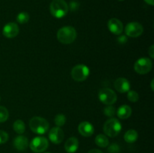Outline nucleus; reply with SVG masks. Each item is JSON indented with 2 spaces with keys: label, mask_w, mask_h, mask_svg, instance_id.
Segmentation results:
<instances>
[{
  "label": "nucleus",
  "mask_w": 154,
  "mask_h": 153,
  "mask_svg": "<svg viewBox=\"0 0 154 153\" xmlns=\"http://www.w3.org/2000/svg\"><path fill=\"white\" fill-rule=\"evenodd\" d=\"M144 2L150 5H154V0H144Z\"/></svg>",
  "instance_id": "2f4dec72"
},
{
  "label": "nucleus",
  "mask_w": 154,
  "mask_h": 153,
  "mask_svg": "<svg viewBox=\"0 0 154 153\" xmlns=\"http://www.w3.org/2000/svg\"><path fill=\"white\" fill-rule=\"evenodd\" d=\"M14 146L18 151H24L29 146V140L26 136L23 135H19L14 140Z\"/></svg>",
  "instance_id": "2eb2a0df"
},
{
  "label": "nucleus",
  "mask_w": 154,
  "mask_h": 153,
  "mask_svg": "<svg viewBox=\"0 0 154 153\" xmlns=\"http://www.w3.org/2000/svg\"><path fill=\"white\" fill-rule=\"evenodd\" d=\"M8 116L9 112L7 108L3 106H0V123L7 121Z\"/></svg>",
  "instance_id": "4be33fe9"
},
{
  "label": "nucleus",
  "mask_w": 154,
  "mask_h": 153,
  "mask_svg": "<svg viewBox=\"0 0 154 153\" xmlns=\"http://www.w3.org/2000/svg\"><path fill=\"white\" fill-rule=\"evenodd\" d=\"M88 153H103L101 150L99 149H96V148H93V149L90 150L88 152Z\"/></svg>",
  "instance_id": "7c9ffc66"
},
{
  "label": "nucleus",
  "mask_w": 154,
  "mask_h": 153,
  "mask_svg": "<svg viewBox=\"0 0 154 153\" xmlns=\"http://www.w3.org/2000/svg\"><path fill=\"white\" fill-rule=\"evenodd\" d=\"M117 115L120 119H126L132 115V108L129 105H122L117 110Z\"/></svg>",
  "instance_id": "f3484780"
},
{
  "label": "nucleus",
  "mask_w": 154,
  "mask_h": 153,
  "mask_svg": "<svg viewBox=\"0 0 154 153\" xmlns=\"http://www.w3.org/2000/svg\"><path fill=\"white\" fill-rule=\"evenodd\" d=\"M127 98L129 99V101L131 102H137L138 100H139V95H138V92H136L135 91H130L129 90L128 92V94H127Z\"/></svg>",
  "instance_id": "393cba45"
},
{
  "label": "nucleus",
  "mask_w": 154,
  "mask_h": 153,
  "mask_svg": "<svg viewBox=\"0 0 154 153\" xmlns=\"http://www.w3.org/2000/svg\"><path fill=\"white\" fill-rule=\"evenodd\" d=\"M99 99L105 105H112L116 103L117 95L114 90L108 88H103L99 92Z\"/></svg>",
  "instance_id": "6e6552de"
},
{
  "label": "nucleus",
  "mask_w": 154,
  "mask_h": 153,
  "mask_svg": "<svg viewBox=\"0 0 154 153\" xmlns=\"http://www.w3.org/2000/svg\"><path fill=\"white\" fill-rule=\"evenodd\" d=\"M71 74L74 80L82 82L87 80L90 75V68L84 64H77L72 68Z\"/></svg>",
  "instance_id": "39448f33"
},
{
  "label": "nucleus",
  "mask_w": 154,
  "mask_h": 153,
  "mask_svg": "<svg viewBox=\"0 0 154 153\" xmlns=\"http://www.w3.org/2000/svg\"><path fill=\"white\" fill-rule=\"evenodd\" d=\"M49 139L54 144H60L64 140V132L62 130L60 127H54L50 130Z\"/></svg>",
  "instance_id": "9d476101"
},
{
  "label": "nucleus",
  "mask_w": 154,
  "mask_h": 153,
  "mask_svg": "<svg viewBox=\"0 0 154 153\" xmlns=\"http://www.w3.org/2000/svg\"><path fill=\"white\" fill-rule=\"evenodd\" d=\"M122 130L121 123L115 118H111L107 120L103 126V130L107 136L110 137H115Z\"/></svg>",
  "instance_id": "20e7f679"
},
{
  "label": "nucleus",
  "mask_w": 154,
  "mask_h": 153,
  "mask_svg": "<svg viewBox=\"0 0 154 153\" xmlns=\"http://www.w3.org/2000/svg\"><path fill=\"white\" fill-rule=\"evenodd\" d=\"M109 31L116 35H120L123 32V25L120 20L117 18H111L108 22Z\"/></svg>",
  "instance_id": "9b49d317"
},
{
  "label": "nucleus",
  "mask_w": 154,
  "mask_h": 153,
  "mask_svg": "<svg viewBox=\"0 0 154 153\" xmlns=\"http://www.w3.org/2000/svg\"><path fill=\"white\" fill-rule=\"evenodd\" d=\"M0 100H1V98H0Z\"/></svg>",
  "instance_id": "c9c22d12"
},
{
  "label": "nucleus",
  "mask_w": 154,
  "mask_h": 153,
  "mask_svg": "<svg viewBox=\"0 0 154 153\" xmlns=\"http://www.w3.org/2000/svg\"><path fill=\"white\" fill-rule=\"evenodd\" d=\"M49 146V142L45 136H35L32 140L29 147L32 152L35 153H42L46 151Z\"/></svg>",
  "instance_id": "0eeeda50"
},
{
  "label": "nucleus",
  "mask_w": 154,
  "mask_h": 153,
  "mask_svg": "<svg viewBox=\"0 0 154 153\" xmlns=\"http://www.w3.org/2000/svg\"><path fill=\"white\" fill-rule=\"evenodd\" d=\"M144 32V27L138 22H131L126 25L125 28V33L127 36L132 38L139 37Z\"/></svg>",
  "instance_id": "1a4fd4ad"
},
{
  "label": "nucleus",
  "mask_w": 154,
  "mask_h": 153,
  "mask_svg": "<svg viewBox=\"0 0 154 153\" xmlns=\"http://www.w3.org/2000/svg\"><path fill=\"white\" fill-rule=\"evenodd\" d=\"M108 151L109 153H120V147L118 144L112 143L109 146Z\"/></svg>",
  "instance_id": "a878e982"
},
{
  "label": "nucleus",
  "mask_w": 154,
  "mask_h": 153,
  "mask_svg": "<svg viewBox=\"0 0 154 153\" xmlns=\"http://www.w3.org/2000/svg\"><path fill=\"white\" fill-rule=\"evenodd\" d=\"M119 43L120 44H125L127 41V38L126 35H119L118 38H117Z\"/></svg>",
  "instance_id": "c85d7f7f"
},
{
  "label": "nucleus",
  "mask_w": 154,
  "mask_h": 153,
  "mask_svg": "<svg viewBox=\"0 0 154 153\" xmlns=\"http://www.w3.org/2000/svg\"><path fill=\"white\" fill-rule=\"evenodd\" d=\"M79 7V4L76 1H72V2L70 3V8L72 9V10H75L78 8Z\"/></svg>",
  "instance_id": "cd10ccee"
},
{
  "label": "nucleus",
  "mask_w": 154,
  "mask_h": 153,
  "mask_svg": "<svg viewBox=\"0 0 154 153\" xmlns=\"http://www.w3.org/2000/svg\"><path fill=\"white\" fill-rule=\"evenodd\" d=\"M50 11L54 17L63 18L69 11V5L64 0H53L50 5Z\"/></svg>",
  "instance_id": "f03ea898"
},
{
  "label": "nucleus",
  "mask_w": 154,
  "mask_h": 153,
  "mask_svg": "<svg viewBox=\"0 0 154 153\" xmlns=\"http://www.w3.org/2000/svg\"><path fill=\"white\" fill-rule=\"evenodd\" d=\"M104 114L110 118H113L116 114V109L112 105H108L104 109Z\"/></svg>",
  "instance_id": "5701e85b"
},
{
  "label": "nucleus",
  "mask_w": 154,
  "mask_h": 153,
  "mask_svg": "<svg viewBox=\"0 0 154 153\" xmlns=\"http://www.w3.org/2000/svg\"><path fill=\"white\" fill-rule=\"evenodd\" d=\"M29 20V15L26 12H20L17 16V21L20 24L26 23Z\"/></svg>",
  "instance_id": "412c9836"
},
{
  "label": "nucleus",
  "mask_w": 154,
  "mask_h": 153,
  "mask_svg": "<svg viewBox=\"0 0 154 153\" xmlns=\"http://www.w3.org/2000/svg\"><path fill=\"white\" fill-rule=\"evenodd\" d=\"M138 134L134 129H130L126 132L124 135V140L128 143H133L138 140Z\"/></svg>",
  "instance_id": "a211bd4d"
},
{
  "label": "nucleus",
  "mask_w": 154,
  "mask_h": 153,
  "mask_svg": "<svg viewBox=\"0 0 154 153\" xmlns=\"http://www.w3.org/2000/svg\"><path fill=\"white\" fill-rule=\"evenodd\" d=\"M57 38L59 41L64 44H69L75 41L77 38V32L72 26H64L58 30Z\"/></svg>",
  "instance_id": "f257e3e1"
},
{
  "label": "nucleus",
  "mask_w": 154,
  "mask_h": 153,
  "mask_svg": "<svg viewBox=\"0 0 154 153\" xmlns=\"http://www.w3.org/2000/svg\"><path fill=\"white\" fill-rule=\"evenodd\" d=\"M119 1H124V0H119Z\"/></svg>",
  "instance_id": "72a5a7b5"
},
{
  "label": "nucleus",
  "mask_w": 154,
  "mask_h": 153,
  "mask_svg": "<svg viewBox=\"0 0 154 153\" xmlns=\"http://www.w3.org/2000/svg\"><path fill=\"white\" fill-rule=\"evenodd\" d=\"M148 52L150 58H154V45L153 44H152L151 46H150V48L148 49Z\"/></svg>",
  "instance_id": "c756f323"
},
{
  "label": "nucleus",
  "mask_w": 154,
  "mask_h": 153,
  "mask_svg": "<svg viewBox=\"0 0 154 153\" xmlns=\"http://www.w3.org/2000/svg\"><path fill=\"white\" fill-rule=\"evenodd\" d=\"M45 153H51V152H45Z\"/></svg>",
  "instance_id": "f704fd0d"
},
{
  "label": "nucleus",
  "mask_w": 154,
  "mask_h": 153,
  "mask_svg": "<svg viewBox=\"0 0 154 153\" xmlns=\"http://www.w3.org/2000/svg\"><path fill=\"white\" fill-rule=\"evenodd\" d=\"M95 142L98 146L101 147V148H105L109 144V140L106 135L99 134L96 136V139H95Z\"/></svg>",
  "instance_id": "6ab92c4d"
},
{
  "label": "nucleus",
  "mask_w": 154,
  "mask_h": 153,
  "mask_svg": "<svg viewBox=\"0 0 154 153\" xmlns=\"http://www.w3.org/2000/svg\"><path fill=\"white\" fill-rule=\"evenodd\" d=\"M19 33V27L15 22H8L6 24L2 29V34L5 37L8 38H15Z\"/></svg>",
  "instance_id": "f8f14e48"
},
{
  "label": "nucleus",
  "mask_w": 154,
  "mask_h": 153,
  "mask_svg": "<svg viewBox=\"0 0 154 153\" xmlns=\"http://www.w3.org/2000/svg\"><path fill=\"white\" fill-rule=\"evenodd\" d=\"M8 140V134L7 132L0 130V144H4Z\"/></svg>",
  "instance_id": "bb28decb"
},
{
  "label": "nucleus",
  "mask_w": 154,
  "mask_h": 153,
  "mask_svg": "<svg viewBox=\"0 0 154 153\" xmlns=\"http://www.w3.org/2000/svg\"><path fill=\"white\" fill-rule=\"evenodd\" d=\"M114 88L120 93L128 92L131 88L130 82L126 78L119 77L114 82Z\"/></svg>",
  "instance_id": "ddd939ff"
},
{
  "label": "nucleus",
  "mask_w": 154,
  "mask_h": 153,
  "mask_svg": "<svg viewBox=\"0 0 154 153\" xmlns=\"http://www.w3.org/2000/svg\"><path fill=\"white\" fill-rule=\"evenodd\" d=\"M78 146H79V142L78 138L72 136L66 141L64 148L68 153H75L78 150Z\"/></svg>",
  "instance_id": "dca6fc26"
},
{
  "label": "nucleus",
  "mask_w": 154,
  "mask_h": 153,
  "mask_svg": "<svg viewBox=\"0 0 154 153\" xmlns=\"http://www.w3.org/2000/svg\"><path fill=\"white\" fill-rule=\"evenodd\" d=\"M153 62L150 58L142 57L137 60L134 64V70L139 74H146L152 70Z\"/></svg>",
  "instance_id": "423d86ee"
},
{
  "label": "nucleus",
  "mask_w": 154,
  "mask_h": 153,
  "mask_svg": "<svg viewBox=\"0 0 154 153\" xmlns=\"http://www.w3.org/2000/svg\"><path fill=\"white\" fill-rule=\"evenodd\" d=\"M49 122L40 116H34L30 119L29 128L32 131L37 134H44L49 130Z\"/></svg>",
  "instance_id": "7ed1b4c3"
},
{
  "label": "nucleus",
  "mask_w": 154,
  "mask_h": 153,
  "mask_svg": "<svg viewBox=\"0 0 154 153\" xmlns=\"http://www.w3.org/2000/svg\"><path fill=\"white\" fill-rule=\"evenodd\" d=\"M78 131L83 136L89 137L94 134V127L89 122H82L78 125Z\"/></svg>",
  "instance_id": "4468645a"
},
{
  "label": "nucleus",
  "mask_w": 154,
  "mask_h": 153,
  "mask_svg": "<svg viewBox=\"0 0 154 153\" xmlns=\"http://www.w3.org/2000/svg\"><path fill=\"white\" fill-rule=\"evenodd\" d=\"M54 122L55 124H57V127H62L65 124L66 122V117L63 114H58L56 116L55 118H54Z\"/></svg>",
  "instance_id": "b1692460"
},
{
  "label": "nucleus",
  "mask_w": 154,
  "mask_h": 153,
  "mask_svg": "<svg viewBox=\"0 0 154 153\" xmlns=\"http://www.w3.org/2000/svg\"><path fill=\"white\" fill-rule=\"evenodd\" d=\"M153 82H154V80H152L151 82H150V86H151V89L152 91H153L154 88H153Z\"/></svg>",
  "instance_id": "473e14b6"
},
{
  "label": "nucleus",
  "mask_w": 154,
  "mask_h": 153,
  "mask_svg": "<svg viewBox=\"0 0 154 153\" xmlns=\"http://www.w3.org/2000/svg\"><path fill=\"white\" fill-rule=\"evenodd\" d=\"M13 128L16 133L18 134H22L25 132L26 130V126L25 123L20 119H17L14 122L13 124Z\"/></svg>",
  "instance_id": "aec40b11"
}]
</instances>
